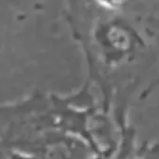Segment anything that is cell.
<instances>
[{
  "label": "cell",
  "mask_w": 159,
  "mask_h": 159,
  "mask_svg": "<svg viewBox=\"0 0 159 159\" xmlns=\"http://www.w3.org/2000/svg\"><path fill=\"white\" fill-rule=\"evenodd\" d=\"M96 1L102 6L106 7V8L115 9V8L119 7L122 4L123 0H96Z\"/></svg>",
  "instance_id": "1"
}]
</instances>
